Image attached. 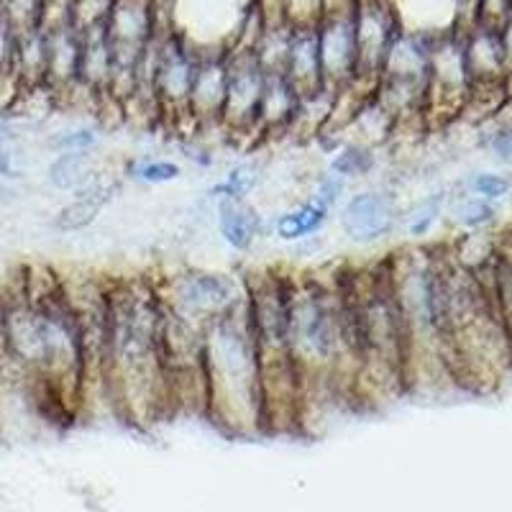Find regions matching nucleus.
Here are the masks:
<instances>
[{
  "mask_svg": "<svg viewBox=\"0 0 512 512\" xmlns=\"http://www.w3.org/2000/svg\"><path fill=\"white\" fill-rule=\"evenodd\" d=\"M105 387L113 413L131 425L146 428L172 413L154 274L108 277Z\"/></svg>",
  "mask_w": 512,
  "mask_h": 512,
  "instance_id": "nucleus-1",
  "label": "nucleus"
},
{
  "mask_svg": "<svg viewBox=\"0 0 512 512\" xmlns=\"http://www.w3.org/2000/svg\"><path fill=\"white\" fill-rule=\"evenodd\" d=\"M290 351L303 382V425L318 402H359V361L336 274L292 272Z\"/></svg>",
  "mask_w": 512,
  "mask_h": 512,
  "instance_id": "nucleus-2",
  "label": "nucleus"
},
{
  "mask_svg": "<svg viewBox=\"0 0 512 512\" xmlns=\"http://www.w3.org/2000/svg\"><path fill=\"white\" fill-rule=\"evenodd\" d=\"M333 274L359 361V402L408 392V333L384 256L367 267H344Z\"/></svg>",
  "mask_w": 512,
  "mask_h": 512,
  "instance_id": "nucleus-3",
  "label": "nucleus"
},
{
  "mask_svg": "<svg viewBox=\"0 0 512 512\" xmlns=\"http://www.w3.org/2000/svg\"><path fill=\"white\" fill-rule=\"evenodd\" d=\"M205 382L210 418L228 436L264 433L262 367L246 297L205 331Z\"/></svg>",
  "mask_w": 512,
  "mask_h": 512,
  "instance_id": "nucleus-4",
  "label": "nucleus"
},
{
  "mask_svg": "<svg viewBox=\"0 0 512 512\" xmlns=\"http://www.w3.org/2000/svg\"><path fill=\"white\" fill-rule=\"evenodd\" d=\"M290 280L292 272L280 267L256 269L244 277L262 367L264 433L303 428V382L290 351Z\"/></svg>",
  "mask_w": 512,
  "mask_h": 512,
  "instance_id": "nucleus-5",
  "label": "nucleus"
},
{
  "mask_svg": "<svg viewBox=\"0 0 512 512\" xmlns=\"http://www.w3.org/2000/svg\"><path fill=\"white\" fill-rule=\"evenodd\" d=\"M164 308L210 326L218 315L228 313L246 297L244 277L210 267H175L154 274Z\"/></svg>",
  "mask_w": 512,
  "mask_h": 512,
  "instance_id": "nucleus-6",
  "label": "nucleus"
},
{
  "mask_svg": "<svg viewBox=\"0 0 512 512\" xmlns=\"http://www.w3.org/2000/svg\"><path fill=\"white\" fill-rule=\"evenodd\" d=\"M226 64L228 85L221 113V131L231 139H249L251 144H256V141H262L256 118H259L267 72L259 67L251 52H226Z\"/></svg>",
  "mask_w": 512,
  "mask_h": 512,
  "instance_id": "nucleus-7",
  "label": "nucleus"
},
{
  "mask_svg": "<svg viewBox=\"0 0 512 512\" xmlns=\"http://www.w3.org/2000/svg\"><path fill=\"white\" fill-rule=\"evenodd\" d=\"M400 205L387 187H364L344 200L338 228L356 246H377L400 226Z\"/></svg>",
  "mask_w": 512,
  "mask_h": 512,
  "instance_id": "nucleus-8",
  "label": "nucleus"
},
{
  "mask_svg": "<svg viewBox=\"0 0 512 512\" xmlns=\"http://www.w3.org/2000/svg\"><path fill=\"white\" fill-rule=\"evenodd\" d=\"M354 31L359 54L356 80L377 85L387 52L402 31L400 18L387 0H361L354 11Z\"/></svg>",
  "mask_w": 512,
  "mask_h": 512,
  "instance_id": "nucleus-9",
  "label": "nucleus"
},
{
  "mask_svg": "<svg viewBox=\"0 0 512 512\" xmlns=\"http://www.w3.org/2000/svg\"><path fill=\"white\" fill-rule=\"evenodd\" d=\"M320 70L326 88L341 90L356 80L359 54H356L354 11L326 16L318 26Z\"/></svg>",
  "mask_w": 512,
  "mask_h": 512,
  "instance_id": "nucleus-10",
  "label": "nucleus"
},
{
  "mask_svg": "<svg viewBox=\"0 0 512 512\" xmlns=\"http://www.w3.org/2000/svg\"><path fill=\"white\" fill-rule=\"evenodd\" d=\"M228 85V64L226 49H200L198 75L192 82L190 103H187V116L195 123V134L203 128H221L223 103H226Z\"/></svg>",
  "mask_w": 512,
  "mask_h": 512,
  "instance_id": "nucleus-11",
  "label": "nucleus"
},
{
  "mask_svg": "<svg viewBox=\"0 0 512 512\" xmlns=\"http://www.w3.org/2000/svg\"><path fill=\"white\" fill-rule=\"evenodd\" d=\"M118 187H121L118 185V177L108 175L105 169H100L88 185L72 192V198L54 213L52 228L57 233L88 231L90 226H95L100 213L116 200Z\"/></svg>",
  "mask_w": 512,
  "mask_h": 512,
  "instance_id": "nucleus-12",
  "label": "nucleus"
},
{
  "mask_svg": "<svg viewBox=\"0 0 512 512\" xmlns=\"http://www.w3.org/2000/svg\"><path fill=\"white\" fill-rule=\"evenodd\" d=\"M218 236L233 251H251L267 231V218L249 198H223L213 203Z\"/></svg>",
  "mask_w": 512,
  "mask_h": 512,
  "instance_id": "nucleus-13",
  "label": "nucleus"
},
{
  "mask_svg": "<svg viewBox=\"0 0 512 512\" xmlns=\"http://www.w3.org/2000/svg\"><path fill=\"white\" fill-rule=\"evenodd\" d=\"M82 34L77 29H62L47 34V85L59 95L80 85Z\"/></svg>",
  "mask_w": 512,
  "mask_h": 512,
  "instance_id": "nucleus-14",
  "label": "nucleus"
},
{
  "mask_svg": "<svg viewBox=\"0 0 512 512\" xmlns=\"http://www.w3.org/2000/svg\"><path fill=\"white\" fill-rule=\"evenodd\" d=\"M297 100H300V95L285 75H267L262 103H259V118H256L259 139L287 136L292 116L297 111Z\"/></svg>",
  "mask_w": 512,
  "mask_h": 512,
  "instance_id": "nucleus-15",
  "label": "nucleus"
},
{
  "mask_svg": "<svg viewBox=\"0 0 512 512\" xmlns=\"http://www.w3.org/2000/svg\"><path fill=\"white\" fill-rule=\"evenodd\" d=\"M285 77L290 80L297 95H308L326 88L323 70H320L318 29H292L290 54H287Z\"/></svg>",
  "mask_w": 512,
  "mask_h": 512,
  "instance_id": "nucleus-16",
  "label": "nucleus"
},
{
  "mask_svg": "<svg viewBox=\"0 0 512 512\" xmlns=\"http://www.w3.org/2000/svg\"><path fill=\"white\" fill-rule=\"evenodd\" d=\"M328 218H331V210L305 198L303 203L290 205V208L280 210L277 216L269 218L267 228L272 231L274 239L282 241V244H295V241H303L308 236H318L326 228Z\"/></svg>",
  "mask_w": 512,
  "mask_h": 512,
  "instance_id": "nucleus-17",
  "label": "nucleus"
},
{
  "mask_svg": "<svg viewBox=\"0 0 512 512\" xmlns=\"http://www.w3.org/2000/svg\"><path fill=\"white\" fill-rule=\"evenodd\" d=\"M98 154L95 152H64L54 157V162L47 169V180L54 190L59 192H77L80 187L88 185L100 172Z\"/></svg>",
  "mask_w": 512,
  "mask_h": 512,
  "instance_id": "nucleus-18",
  "label": "nucleus"
},
{
  "mask_svg": "<svg viewBox=\"0 0 512 512\" xmlns=\"http://www.w3.org/2000/svg\"><path fill=\"white\" fill-rule=\"evenodd\" d=\"M377 164H379V149L361 144V141L346 139L344 144L338 146L336 152L331 154L326 169L341 175L346 182H354L372 175L374 169H377Z\"/></svg>",
  "mask_w": 512,
  "mask_h": 512,
  "instance_id": "nucleus-19",
  "label": "nucleus"
},
{
  "mask_svg": "<svg viewBox=\"0 0 512 512\" xmlns=\"http://www.w3.org/2000/svg\"><path fill=\"white\" fill-rule=\"evenodd\" d=\"M290 41H292V29L285 24V21L264 26L262 36H259V41H256L254 57L267 75H285L287 54H290Z\"/></svg>",
  "mask_w": 512,
  "mask_h": 512,
  "instance_id": "nucleus-20",
  "label": "nucleus"
},
{
  "mask_svg": "<svg viewBox=\"0 0 512 512\" xmlns=\"http://www.w3.org/2000/svg\"><path fill=\"white\" fill-rule=\"evenodd\" d=\"M264 169L256 159H241L228 167L226 177L208 190V200L216 203L223 198H251V192L262 185Z\"/></svg>",
  "mask_w": 512,
  "mask_h": 512,
  "instance_id": "nucleus-21",
  "label": "nucleus"
},
{
  "mask_svg": "<svg viewBox=\"0 0 512 512\" xmlns=\"http://www.w3.org/2000/svg\"><path fill=\"white\" fill-rule=\"evenodd\" d=\"M495 297L512 344V228L495 241Z\"/></svg>",
  "mask_w": 512,
  "mask_h": 512,
  "instance_id": "nucleus-22",
  "label": "nucleus"
},
{
  "mask_svg": "<svg viewBox=\"0 0 512 512\" xmlns=\"http://www.w3.org/2000/svg\"><path fill=\"white\" fill-rule=\"evenodd\" d=\"M126 175L134 182H141V185L146 187H162L180 180L182 164H177L175 159H164V157H139L128 164Z\"/></svg>",
  "mask_w": 512,
  "mask_h": 512,
  "instance_id": "nucleus-23",
  "label": "nucleus"
},
{
  "mask_svg": "<svg viewBox=\"0 0 512 512\" xmlns=\"http://www.w3.org/2000/svg\"><path fill=\"white\" fill-rule=\"evenodd\" d=\"M100 144V131L93 123H75L49 136L47 146L54 154L64 152H95Z\"/></svg>",
  "mask_w": 512,
  "mask_h": 512,
  "instance_id": "nucleus-24",
  "label": "nucleus"
},
{
  "mask_svg": "<svg viewBox=\"0 0 512 512\" xmlns=\"http://www.w3.org/2000/svg\"><path fill=\"white\" fill-rule=\"evenodd\" d=\"M113 6H116V0H70L72 26L80 34L100 29V26H105L108 16H111Z\"/></svg>",
  "mask_w": 512,
  "mask_h": 512,
  "instance_id": "nucleus-25",
  "label": "nucleus"
},
{
  "mask_svg": "<svg viewBox=\"0 0 512 512\" xmlns=\"http://www.w3.org/2000/svg\"><path fill=\"white\" fill-rule=\"evenodd\" d=\"M443 198L441 195H433V198H425L423 203H418L415 208H410L405 213V218H400V223L405 221V231H408L410 239H423L431 233V228L438 223L441 216Z\"/></svg>",
  "mask_w": 512,
  "mask_h": 512,
  "instance_id": "nucleus-26",
  "label": "nucleus"
},
{
  "mask_svg": "<svg viewBox=\"0 0 512 512\" xmlns=\"http://www.w3.org/2000/svg\"><path fill=\"white\" fill-rule=\"evenodd\" d=\"M326 18L323 0H285L282 6V21L290 29H318Z\"/></svg>",
  "mask_w": 512,
  "mask_h": 512,
  "instance_id": "nucleus-27",
  "label": "nucleus"
},
{
  "mask_svg": "<svg viewBox=\"0 0 512 512\" xmlns=\"http://www.w3.org/2000/svg\"><path fill=\"white\" fill-rule=\"evenodd\" d=\"M346 190H349V182H346L344 177L331 172V169H323V172L318 175V180H315L313 192H310L308 198L315 200V203L323 205V208H328L333 213V210L341 205V200L349 198Z\"/></svg>",
  "mask_w": 512,
  "mask_h": 512,
  "instance_id": "nucleus-28",
  "label": "nucleus"
},
{
  "mask_svg": "<svg viewBox=\"0 0 512 512\" xmlns=\"http://www.w3.org/2000/svg\"><path fill=\"white\" fill-rule=\"evenodd\" d=\"M456 221H459V226L464 228H484L487 223L495 221V208L489 205V200H482V198H472V200H464V203H459V208L454 210Z\"/></svg>",
  "mask_w": 512,
  "mask_h": 512,
  "instance_id": "nucleus-29",
  "label": "nucleus"
},
{
  "mask_svg": "<svg viewBox=\"0 0 512 512\" xmlns=\"http://www.w3.org/2000/svg\"><path fill=\"white\" fill-rule=\"evenodd\" d=\"M510 187H512L510 180H505V177H500V175H489V172L477 175L472 180V190L477 192L482 200L502 198V195H507V192H510Z\"/></svg>",
  "mask_w": 512,
  "mask_h": 512,
  "instance_id": "nucleus-30",
  "label": "nucleus"
},
{
  "mask_svg": "<svg viewBox=\"0 0 512 512\" xmlns=\"http://www.w3.org/2000/svg\"><path fill=\"white\" fill-rule=\"evenodd\" d=\"M292 249V256L295 259H310V256H318L320 249H323V236H308V239L303 241H295V244H290Z\"/></svg>",
  "mask_w": 512,
  "mask_h": 512,
  "instance_id": "nucleus-31",
  "label": "nucleus"
},
{
  "mask_svg": "<svg viewBox=\"0 0 512 512\" xmlns=\"http://www.w3.org/2000/svg\"><path fill=\"white\" fill-rule=\"evenodd\" d=\"M282 6H285V0H256V8L267 18V24L282 21Z\"/></svg>",
  "mask_w": 512,
  "mask_h": 512,
  "instance_id": "nucleus-32",
  "label": "nucleus"
},
{
  "mask_svg": "<svg viewBox=\"0 0 512 512\" xmlns=\"http://www.w3.org/2000/svg\"><path fill=\"white\" fill-rule=\"evenodd\" d=\"M359 0H323L326 16H336V13H351L356 11Z\"/></svg>",
  "mask_w": 512,
  "mask_h": 512,
  "instance_id": "nucleus-33",
  "label": "nucleus"
},
{
  "mask_svg": "<svg viewBox=\"0 0 512 512\" xmlns=\"http://www.w3.org/2000/svg\"><path fill=\"white\" fill-rule=\"evenodd\" d=\"M16 167H13V152L6 146V141H0V177H13Z\"/></svg>",
  "mask_w": 512,
  "mask_h": 512,
  "instance_id": "nucleus-34",
  "label": "nucleus"
},
{
  "mask_svg": "<svg viewBox=\"0 0 512 512\" xmlns=\"http://www.w3.org/2000/svg\"><path fill=\"white\" fill-rule=\"evenodd\" d=\"M13 198H16V190H13L11 185H6V180L0 177V205L11 203Z\"/></svg>",
  "mask_w": 512,
  "mask_h": 512,
  "instance_id": "nucleus-35",
  "label": "nucleus"
},
{
  "mask_svg": "<svg viewBox=\"0 0 512 512\" xmlns=\"http://www.w3.org/2000/svg\"><path fill=\"white\" fill-rule=\"evenodd\" d=\"M359 3H361V0H359Z\"/></svg>",
  "mask_w": 512,
  "mask_h": 512,
  "instance_id": "nucleus-36",
  "label": "nucleus"
}]
</instances>
